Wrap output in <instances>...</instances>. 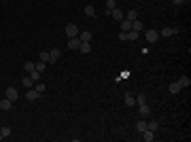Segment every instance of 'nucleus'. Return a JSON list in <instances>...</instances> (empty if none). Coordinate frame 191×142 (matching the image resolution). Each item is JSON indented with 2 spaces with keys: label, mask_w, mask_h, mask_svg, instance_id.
<instances>
[{
  "label": "nucleus",
  "mask_w": 191,
  "mask_h": 142,
  "mask_svg": "<svg viewBox=\"0 0 191 142\" xmlns=\"http://www.w3.org/2000/svg\"><path fill=\"white\" fill-rule=\"evenodd\" d=\"M138 34H140V32H134V30H130V32H125V36H128V40H130V43H134V40L138 38Z\"/></svg>",
  "instance_id": "b1692460"
},
{
  "label": "nucleus",
  "mask_w": 191,
  "mask_h": 142,
  "mask_svg": "<svg viewBox=\"0 0 191 142\" xmlns=\"http://www.w3.org/2000/svg\"><path fill=\"white\" fill-rule=\"evenodd\" d=\"M157 127H159V123H157L155 119H153V121H147V130H151V131H157Z\"/></svg>",
  "instance_id": "5701e85b"
},
{
  "label": "nucleus",
  "mask_w": 191,
  "mask_h": 142,
  "mask_svg": "<svg viewBox=\"0 0 191 142\" xmlns=\"http://www.w3.org/2000/svg\"><path fill=\"white\" fill-rule=\"evenodd\" d=\"M125 19H130V21H134V19H138V13H136L134 9H132V11H128V13H125Z\"/></svg>",
  "instance_id": "a878e982"
},
{
  "label": "nucleus",
  "mask_w": 191,
  "mask_h": 142,
  "mask_svg": "<svg viewBox=\"0 0 191 142\" xmlns=\"http://www.w3.org/2000/svg\"><path fill=\"white\" fill-rule=\"evenodd\" d=\"M40 95H43V94H38V91H36L34 87H30V89H28V94H26V98H28L30 102H36V100H38Z\"/></svg>",
  "instance_id": "20e7f679"
},
{
  "label": "nucleus",
  "mask_w": 191,
  "mask_h": 142,
  "mask_svg": "<svg viewBox=\"0 0 191 142\" xmlns=\"http://www.w3.org/2000/svg\"><path fill=\"white\" fill-rule=\"evenodd\" d=\"M38 57H40V62L49 64V51H40V53H38Z\"/></svg>",
  "instance_id": "c85d7f7f"
},
{
  "label": "nucleus",
  "mask_w": 191,
  "mask_h": 142,
  "mask_svg": "<svg viewBox=\"0 0 191 142\" xmlns=\"http://www.w3.org/2000/svg\"><path fill=\"white\" fill-rule=\"evenodd\" d=\"M132 30H134V32H142L144 24L140 21V19H134V21H132Z\"/></svg>",
  "instance_id": "4468645a"
},
{
  "label": "nucleus",
  "mask_w": 191,
  "mask_h": 142,
  "mask_svg": "<svg viewBox=\"0 0 191 142\" xmlns=\"http://www.w3.org/2000/svg\"><path fill=\"white\" fill-rule=\"evenodd\" d=\"M147 40H149V43H157V40H159V32H157V30H149V32H147Z\"/></svg>",
  "instance_id": "1a4fd4ad"
},
{
  "label": "nucleus",
  "mask_w": 191,
  "mask_h": 142,
  "mask_svg": "<svg viewBox=\"0 0 191 142\" xmlns=\"http://www.w3.org/2000/svg\"><path fill=\"white\" fill-rule=\"evenodd\" d=\"M79 47H81V40H79V36H74V38H68V49L77 51Z\"/></svg>",
  "instance_id": "6e6552de"
},
{
  "label": "nucleus",
  "mask_w": 191,
  "mask_h": 142,
  "mask_svg": "<svg viewBox=\"0 0 191 142\" xmlns=\"http://www.w3.org/2000/svg\"><path fill=\"white\" fill-rule=\"evenodd\" d=\"M117 7V0H106V11H113Z\"/></svg>",
  "instance_id": "7c9ffc66"
},
{
  "label": "nucleus",
  "mask_w": 191,
  "mask_h": 142,
  "mask_svg": "<svg viewBox=\"0 0 191 142\" xmlns=\"http://www.w3.org/2000/svg\"><path fill=\"white\" fill-rule=\"evenodd\" d=\"M123 104H125V106H136V98L132 94H125L123 95Z\"/></svg>",
  "instance_id": "9d476101"
},
{
  "label": "nucleus",
  "mask_w": 191,
  "mask_h": 142,
  "mask_svg": "<svg viewBox=\"0 0 191 142\" xmlns=\"http://www.w3.org/2000/svg\"><path fill=\"white\" fill-rule=\"evenodd\" d=\"M79 32H81V30H79V25H77V24H66V36H68V38L79 36Z\"/></svg>",
  "instance_id": "f03ea898"
},
{
  "label": "nucleus",
  "mask_w": 191,
  "mask_h": 142,
  "mask_svg": "<svg viewBox=\"0 0 191 142\" xmlns=\"http://www.w3.org/2000/svg\"><path fill=\"white\" fill-rule=\"evenodd\" d=\"M28 76H30V79H32V81H34V83H38V81H40V76H43V74H40V72H38V70H36V68H34V70L30 72V74H28Z\"/></svg>",
  "instance_id": "aec40b11"
},
{
  "label": "nucleus",
  "mask_w": 191,
  "mask_h": 142,
  "mask_svg": "<svg viewBox=\"0 0 191 142\" xmlns=\"http://www.w3.org/2000/svg\"><path fill=\"white\" fill-rule=\"evenodd\" d=\"M11 106H13V102L9 100V98H4V100H0V110H11Z\"/></svg>",
  "instance_id": "ddd939ff"
},
{
  "label": "nucleus",
  "mask_w": 191,
  "mask_h": 142,
  "mask_svg": "<svg viewBox=\"0 0 191 142\" xmlns=\"http://www.w3.org/2000/svg\"><path fill=\"white\" fill-rule=\"evenodd\" d=\"M60 55H62L60 49H51V51H49V64H55V62L60 59Z\"/></svg>",
  "instance_id": "39448f33"
},
{
  "label": "nucleus",
  "mask_w": 191,
  "mask_h": 142,
  "mask_svg": "<svg viewBox=\"0 0 191 142\" xmlns=\"http://www.w3.org/2000/svg\"><path fill=\"white\" fill-rule=\"evenodd\" d=\"M187 0H172V4H176V7H180V4H185Z\"/></svg>",
  "instance_id": "473e14b6"
},
{
  "label": "nucleus",
  "mask_w": 191,
  "mask_h": 142,
  "mask_svg": "<svg viewBox=\"0 0 191 142\" xmlns=\"http://www.w3.org/2000/svg\"><path fill=\"white\" fill-rule=\"evenodd\" d=\"M144 130H147V119H138V121H136V131L142 134Z\"/></svg>",
  "instance_id": "dca6fc26"
},
{
  "label": "nucleus",
  "mask_w": 191,
  "mask_h": 142,
  "mask_svg": "<svg viewBox=\"0 0 191 142\" xmlns=\"http://www.w3.org/2000/svg\"><path fill=\"white\" fill-rule=\"evenodd\" d=\"M180 89H183V87H180L179 83H170V85H168V91H170V94H172V95L180 94Z\"/></svg>",
  "instance_id": "f3484780"
},
{
  "label": "nucleus",
  "mask_w": 191,
  "mask_h": 142,
  "mask_svg": "<svg viewBox=\"0 0 191 142\" xmlns=\"http://www.w3.org/2000/svg\"><path fill=\"white\" fill-rule=\"evenodd\" d=\"M9 136H11V127L9 125H0V140H4Z\"/></svg>",
  "instance_id": "f8f14e48"
},
{
  "label": "nucleus",
  "mask_w": 191,
  "mask_h": 142,
  "mask_svg": "<svg viewBox=\"0 0 191 142\" xmlns=\"http://www.w3.org/2000/svg\"><path fill=\"white\" fill-rule=\"evenodd\" d=\"M85 15H87V17H96V9L91 7V4H87V7H85Z\"/></svg>",
  "instance_id": "393cba45"
},
{
  "label": "nucleus",
  "mask_w": 191,
  "mask_h": 142,
  "mask_svg": "<svg viewBox=\"0 0 191 142\" xmlns=\"http://www.w3.org/2000/svg\"><path fill=\"white\" fill-rule=\"evenodd\" d=\"M119 24H121V32H130V30H132V21H130V19H125V17H123Z\"/></svg>",
  "instance_id": "2eb2a0df"
},
{
  "label": "nucleus",
  "mask_w": 191,
  "mask_h": 142,
  "mask_svg": "<svg viewBox=\"0 0 191 142\" xmlns=\"http://www.w3.org/2000/svg\"><path fill=\"white\" fill-rule=\"evenodd\" d=\"M110 17H113V19H117V21H121V19H123V17H125V13L121 11L119 7H115V9H113V11H110Z\"/></svg>",
  "instance_id": "423d86ee"
},
{
  "label": "nucleus",
  "mask_w": 191,
  "mask_h": 142,
  "mask_svg": "<svg viewBox=\"0 0 191 142\" xmlns=\"http://www.w3.org/2000/svg\"><path fill=\"white\" fill-rule=\"evenodd\" d=\"M24 70L28 72V74H30V72L34 70V62H26V64H24Z\"/></svg>",
  "instance_id": "c756f323"
},
{
  "label": "nucleus",
  "mask_w": 191,
  "mask_h": 142,
  "mask_svg": "<svg viewBox=\"0 0 191 142\" xmlns=\"http://www.w3.org/2000/svg\"><path fill=\"white\" fill-rule=\"evenodd\" d=\"M4 98H9L11 102H17V100H19V91H17V87H7Z\"/></svg>",
  "instance_id": "f257e3e1"
},
{
  "label": "nucleus",
  "mask_w": 191,
  "mask_h": 142,
  "mask_svg": "<svg viewBox=\"0 0 191 142\" xmlns=\"http://www.w3.org/2000/svg\"><path fill=\"white\" fill-rule=\"evenodd\" d=\"M138 106H140V117H142V119L151 117V106H149L147 102H144V104H138Z\"/></svg>",
  "instance_id": "0eeeda50"
},
{
  "label": "nucleus",
  "mask_w": 191,
  "mask_h": 142,
  "mask_svg": "<svg viewBox=\"0 0 191 142\" xmlns=\"http://www.w3.org/2000/svg\"><path fill=\"white\" fill-rule=\"evenodd\" d=\"M147 102V95L144 94H138V98H136V104H144Z\"/></svg>",
  "instance_id": "2f4dec72"
},
{
  "label": "nucleus",
  "mask_w": 191,
  "mask_h": 142,
  "mask_svg": "<svg viewBox=\"0 0 191 142\" xmlns=\"http://www.w3.org/2000/svg\"><path fill=\"white\" fill-rule=\"evenodd\" d=\"M179 34V30L176 28H164V30H159V36H164V38H170V36Z\"/></svg>",
  "instance_id": "7ed1b4c3"
},
{
  "label": "nucleus",
  "mask_w": 191,
  "mask_h": 142,
  "mask_svg": "<svg viewBox=\"0 0 191 142\" xmlns=\"http://www.w3.org/2000/svg\"><path fill=\"white\" fill-rule=\"evenodd\" d=\"M79 51H83V53H91V45H89V43H81Z\"/></svg>",
  "instance_id": "bb28decb"
},
{
  "label": "nucleus",
  "mask_w": 191,
  "mask_h": 142,
  "mask_svg": "<svg viewBox=\"0 0 191 142\" xmlns=\"http://www.w3.org/2000/svg\"><path fill=\"white\" fill-rule=\"evenodd\" d=\"M176 83H179L180 87H189V85H191V79L187 76V74H183V76H180V79L176 81Z\"/></svg>",
  "instance_id": "6ab92c4d"
},
{
  "label": "nucleus",
  "mask_w": 191,
  "mask_h": 142,
  "mask_svg": "<svg viewBox=\"0 0 191 142\" xmlns=\"http://www.w3.org/2000/svg\"><path fill=\"white\" fill-rule=\"evenodd\" d=\"M34 68H36V70H38V72H40V74H43V72L47 70V64H45V62H40V59H38V62H36V64H34Z\"/></svg>",
  "instance_id": "412c9836"
},
{
  "label": "nucleus",
  "mask_w": 191,
  "mask_h": 142,
  "mask_svg": "<svg viewBox=\"0 0 191 142\" xmlns=\"http://www.w3.org/2000/svg\"><path fill=\"white\" fill-rule=\"evenodd\" d=\"M79 40H81V43H91V32H87V30H85V32H79Z\"/></svg>",
  "instance_id": "a211bd4d"
},
{
  "label": "nucleus",
  "mask_w": 191,
  "mask_h": 142,
  "mask_svg": "<svg viewBox=\"0 0 191 142\" xmlns=\"http://www.w3.org/2000/svg\"><path fill=\"white\" fill-rule=\"evenodd\" d=\"M21 85H24V87H28V89H30V87H34V81H32L30 76H24V81H21Z\"/></svg>",
  "instance_id": "cd10ccee"
},
{
  "label": "nucleus",
  "mask_w": 191,
  "mask_h": 142,
  "mask_svg": "<svg viewBox=\"0 0 191 142\" xmlns=\"http://www.w3.org/2000/svg\"><path fill=\"white\" fill-rule=\"evenodd\" d=\"M140 136H142V140H147V142H153V140H155V131H151V130H144Z\"/></svg>",
  "instance_id": "9b49d317"
},
{
  "label": "nucleus",
  "mask_w": 191,
  "mask_h": 142,
  "mask_svg": "<svg viewBox=\"0 0 191 142\" xmlns=\"http://www.w3.org/2000/svg\"><path fill=\"white\" fill-rule=\"evenodd\" d=\"M34 89L38 91V94H45V89H47V85L43 83V81H38V83H34Z\"/></svg>",
  "instance_id": "4be33fe9"
}]
</instances>
